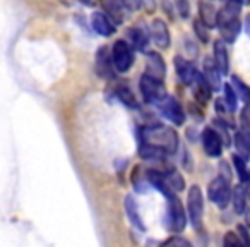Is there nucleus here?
Returning a JSON list of instances; mask_svg holds the SVG:
<instances>
[{"label": "nucleus", "mask_w": 250, "mask_h": 247, "mask_svg": "<svg viewBox=\"0 0 250 247\" xmlns=\"http://www.w3.org/2000/svg\"><path fill=\"white\" fill-rule=\"evenodd\" d=\"M139 143L163 151L165 155H173L178 150V134L167 126H149L139 131Z\"/></svg>", "instance_id": "nucleus-1"}, {"label": "nucleus", "mask_w": 250, "mask_h": 247, "mask_svg": "<svg viewBox=\"0 0 250 247\" xmlns=\"http://www.w3.org/2000/svg\"><path fill=\"white\" fill-rule=\"evenodd\" d=\"M187 213L194 228H201L202 216H204V196L199 185H192L187 196Z\"/></svg>", "instance_id": "nucleus-2"}, {"label": "nucleus", "mask_w": 250, "mask_h": 247, "mask_svg": "<svg viewBox=\"0 0 250 247\" xmlns=\"http://www.w3.org/2000/svg\"><path fill=\"white\" fill-rule=\"evenodd\" d=\"M168 228L173 233H180L187 225V215L182 206V201L177 198V194L168 196V211H167Z\"/></svg>", "instance_id": "nucleus-3"}, {"label": "nucleus", "mask_w": 250, "mask_h": 247, "mask_svg": "<svg viewBox=\"0 0 250 247\" xmlns=\"http://www.w3.org/2000/svg\"><path fill=\"white\" fill-rule=\"evenodd\" d=\"M111 59H113V66L118 72H129L134 64V52L129 43L124 40L115 42L113 48H111Z\"/></svg>", "instance_id": "nucleus-4"}, {"label": "nucleus", "mask_w": 250, "mask_h": 247, "mask_svg": "<svg viewBox=\"0 0 250 247\" xmlns=\"http://www.w3.org/2000/svg\"><path fill=\"white\" fill-rule=\"evenodd\" d=\"M141 93H143V98L146 103H153V105H158L165 96H167V90H165L163 83L158 79H153L151 76L144 74L141 77Z\"/></svg>", "instance_id": "nucleus-5"}, {"label": "nucleus", "mask_w": 250, "mask_h": 247, "mask_svg": "<svg viewBox=\"0 0 250 247\" xmlns=\"http://www.w3.org/2000/svg\"><path fill=\"white\" fill-rule=\"evenodd\" d=\"M208 194H209V199L212 202L218 204V208H226L228 202L231 201V187H229L228 180L225 179L218 177L209 184V189H208Z\"/></svg>", "instance_id": "nucleus-6"}, {"label": "nucleus", "mask_w": 250, "mask_h": 247, "mask_svg": "<svg viewBox=\"0 0 250 247\" xmlns=\"http://www.w3.org/2000/svg\"><path fill=\"white\" fill-rule=\"evenodd\" d=\"M156 107L160 108L161 113H163L170 122H173V124H177V126H184L185 124V113H184V110H182L180 103H178L173 96L167 94Z\"/></svg>", "instance_id": "nucleus-7"}, {"label": "nucleus", "mask_w": 250, "mask_h": 247, "mask_svg": "<svg viewBox=\"0 0 250 247\" xmlns=\"http://www.w3.org/2000/svg\"><path fill=\"white\" fill-rule=\"evenodd\" d=\"M202 146L208 157L218 158L223 153V143H221V136L216 133L214 129L208 127V129L202 131Z\"/></svg>", "instance_id": "nucleus-8"}, {"label": "nucleus", "mask_w": 250, "mask_h": 247, "mask_svg": "<svg viewBox=\"0 0 250 247\" xmlns=\"http://www.w3.org/2000/svg\"><path fill=\"white\" fill-rule=\"evenodd\" d=\"M146 74L153 77V79L161 81V83L165 81V76H167V66H165V60H163V57H161L160 53H156V52L147 53Z\"/></svg>", "instance_id": "nucleus-9"}, {"label": "nucleus", "mask_w": 250, "mask_h": 247, "mask_svg": "<svg viewBox=\"0 0 250 247\" xmlns=\"http://www.w3.org/2000/svg\"><path fill=\"white\" fill-rule=\"evenodd\" d=\"M202 77L206 79V83L211 86L212 91H218L221 88V72L216 67L214 60L212 59H204L202 62Z\"/></svg>", "instance_id": "nucleus-10"}, {"label": "nucleus", "mask_w": 250, "mask_h": 247, "mask_svg": "<svg viewBox=\"0 0 250 247\" xmlns=\"http://www.w3.org/2000/svg\"><path fill=\"white\" fill-rule=\"evenodd\" d=\"M111 52L108 46H101L96 52V72L101 77H113V70H111Z\"/></svg>", "instance_id": "nucleus-11"}, {"label": "nucleus", "mask_w": 250, "mask_h": 247, "mask_svg": "<svg viewBox=\"0 0 250 247\" xmlns=\"http://www.w3.org/2000/svg\"><path fill=\"white\" fill-rule=\"evenodd\" d=\"M151 35L153 40L160 48H168L170 46V31L163 19H154L151 24Z\"/></svg>", "instance_id": "nucleus-12"}, {"label": "nucleus", "mask_w": 250, "mask_h": 247, "mask_svg": "<svg viewBox=\"0 0 250 247\" xmlns=\"http://www.w3.org/2000/svg\"><path fill=\"white\" fill-rule=\"evenodd\" d=\"M192 88H194V98L195 101H199L201 105H208L211 100V86L206 83V79L202 77V74H195L194 81H192Z\"/></svg>", "instance_id": "nucleus-13"}, {"label": "nucleus", "mask_w": 250, "mask_h": 247, "mask_svg": "<svg viewBox=\"0 0 250 247\" xmlns=\"http://www.w3.org/2000/svg\"><path fill=\"white\" fill-rule=\"evenodd\" d=\"M175 69H177L178 77H180V81L184 84H192L195 74H197L195 67L192 66L187 59H184V57H180V55L175 57Z\"/></svg>", "instance_id": "nucleus-14"}, {"label": "nucleus", "mask_w": 250, "mask_h": 247, "mask_svg": "<svg viewBox=\"0 0 250 247\" xmlns=\"http://www.w3.org/2000/svg\"><path fill=\"white\" fill-rule=\"evenodd\" d=\"M101 7H103L104 14L108 19L115 22V24H122L124 22V5L120 0H100Z\"/></svg>", "instance_id": "nucleus-15"}, {"label": "nucleus", "mask_w": 250, "mask_h": 247, "mask_svg": "<svg viewBox=\"0 0 250 247\" xmlns=\"http://www.w3.org/2000/svg\"><path fill=\"white\" fill-rule=\"evenodd\" d=\"M91 24H93V29L101 36H111L115 33V28H113V22L108 19L106 14L103 12H94L91 16Z\"/></svg>", "instance_id": "nucleus-16"}, {"label": "nucleus", "mask_w": 250, "mask_h": 247, "mask_svg": "<svg viewBox=\"0 0 250 247\" xmlns=\"http://www.w3.org/2000/svg\"><path fill=\"white\" fill-rule=\"evenodd\" d=\"M221 31V38L223 42L226 43H235L236 36L240 35V29H242V24H240V19H229V21H225V22H219L216 24Z\"/></svg>", "instance_id": "nucleus-17"}, {"label": "nucleus", "mask_w": 250, "mask_h": 247, "mask_svg": "<svg viewBox=\"0 0 250 247\" xmlns=\"http://www.w3.org/2000/svg\"><path fill=\"white\" fill-rule=\"evenodd\" d=\"M214 60L216 67L221 74H228V69H229V59H228V50L225 46V42L223 40H218L214 42Z\"/></svg>", "instance_id": "nucleus-18"}, {"label": "nucleus", "mask_w": 250, "mask_h": 247, "mask_svg": "<svg viewBox=\"0 0 250 247\" xmlns=\"http://www.w3.org/2000/svg\"><path fill=\"white\" fill-rule=\"evenodd\" d=\"M199 14H201V21L204 22L209 29L214 28L218 11H216V7L211 2H208V0H199Z\"/></svg>", "instance_id": "nucleus-19"}, {"label": "nucleus", "mask_w": 250, "mask_h": 247, "mask_svg": "<svg viewBox=\"0 0 250 247\" xmlns=\"http://www.w3.org/2000/svg\"><path fill=\"white\" fill-rule=\"evenodd\" d=\"M147 180H149V184H153L154 187H156L158 191H160L161 194L165 196V198L175 194V192L170 189V185H168L167 177H165L163 172H160V170H147Z\"/></svg>", "instance_id": "nucleus-20"}, {"label": "nucleus", "mask_w": 250, "mask_h": 247, "mask_svg": "<svg viewBox=\"0 0 250 247\" xmlns=\"http://www.w3.org/2000/svg\"><path fill=\"white\" fill-rule=\"evenodd\" d=\"M124 204H125V213H127V216H129L130 222H132L137 228L144 230V223H143V218H141V215H139V208H137V204H136V199H134L132 196H127L125 201H124Z\"/></svg>", "instance_id": "nucleus-21"}, {"label": "nucleus", "mask_w": 250, "mask_h": 247, "mask_svg": "<svg viewBox=\"0 0 250 247\" xmlns=\"http://www.w3.org/2000/svg\"><path fill=\"white\" fill-rule=\"evenodd\" d=\"M231 202H233V211L236 215H243L247 209V194L245 189L242 185H235V189H231Z\"/></svg>", "instance_id": "nucleus-22"}, {"label": "nucleus", "mask_w": 250, "mask_h": 247, "mask_svg": "<svg viewBox=\"0 0 250 247\" xmlns=\"http://www.w3.org/2000/svg\"><path fill=\"white\" fill-rule=\"evenodd\" d=\"M235 148L236 155L243 160H249L250 158V137L247 134H243L242 131L235 134Z\"/></svg>", "instance_id": "nucleus-23"}, {"label": "nucleus", "mask_w": 250, "mask_h": 247, "mask_svg": "<svg viewBox=\"0 0 250 247\" xmlns=\"http://www.w3.org/2000/svg\"><path fill=\"white\" fill-rule=\"evenodd\" d=\"M129 40L136 50H144L147 46V36L143 28H130L129 29Z\"/></svg>", "instance_id": "nucleus-24"}, {"label": "nucleus", "mask_w": 250, "mask_h": 247, "mask_svg": "<svg viewBox=\"0 0 250 247\" xmlns=\"http://www.w3.org/2000/svg\"><path fill=\"white\" fill-rule=\"evenodd\" d=\"M231 86H233V90H235L236 96H238L240 100L243 101V103L249 105L250 103V88L247 86V84L243 83L240 77H236V76L231 77Z\"/></svg>", "instance_id": "nucleus-25"}, {"label": "nucleus", "mask_w": 250, "mask_h": 247, "mask_svg": "<svg viewBox=\"0 0 250 247\" xmlns=\"http://www.w3.org/2000/svg\"><path fill=\"white\" fill-rule=\"evenodd\" d=\"M165 177H167V182H168V185H170V189L173 192H182L185 189V180H184V177H182L180 174H178L177 170H173L171 168L170 172H167L165 174Z\"/></svg>", "instance_id": "nucleus-26"}, {"label": "nucleus", "mask_w": 250, "mask_h": 247, "mask_svg": "<svg viewBox=\"0 0 250 247\" xmlns=\"http://www.w3.org/2000/svg\"><path fill=\"white\" fill-rule=\"evenodd\" d=\"M115 93H117L118 100H120L124 105H127V107H130V108H137V107H139V103H137L134 93L127 86H118Z\"/></svg>", "instance_id": "nucleus-27"}, {"label": "nucleus", "mask_w": 250, "mask_h": 247, "mask_svg": "<svg viewBox=\"0 0 250 247\" xmlns=\"http://www.w3.org/2000/svg\"><path fill=\"white\" fill-rule=\"evenodd\" d=\"M233 165H235V170H236V174H238V177H240V182L242 184H245L247 180H249V177H250V172H249V168H247V165H245V160L243 158H240L238 155H233Z\"/></svg>", "instance_id": "nucleus-28"}, {"label": "nucleus", "mask_w": 250, "mask_h": 247, "mask_svg": "<svg viewBox=\"0 0 250 247\" xmlns=\"http://www.w3.org/2000/svg\"><path fill=\"white\" fill-rule=\"evenodd\" d=\"M225 101L228 105L229 110H236V105H238V96H236L235 90L229 83L225 84Z\"/></svg>", "instance_id": "nucleus-29"}, {"label": "nucleus", "mask_w": 250, "mask_h": 247, "mask_svg": "<svg viewBox=\"0 0 250 247\" xmlns=\"http://www.w3.org/2000/svg\"><path fill=\"white\" fill-rule=\"evenodd\" d=\"M194 33L197 35L199 42H202V43H208L209 42V28L201 21V19L194 21Z\"/></svg>", "instance_id": "nucleus-30"}, {"label": "nucleus", "mask_w": 250, "mask_h": 247, "mask_svg": "<svg viewBox=\"0 0 250 247\" xmlns=\"http://www.w3.org/2000/svg\"><path fill=\"white\" fill-rule=\"evenodd\" d=\"M240 129H242L243 134L250 137V108L245 107L240 113Z\"/></svg>", "instance_id": "nucleus-31"}, {"label": "nucleus", "mask_w": 250, "mask_h": 247, "mask_svg": "<svg viewBox=\"0 0 250 247\" xmlns=\"http://www.w3.org/2000/svg\"><path fill=\"white\" fill-rule=\"evenodd\" d=\"M161 247H192V244L188 242L187 239H184V237L173 235L168 240H165V242L161 244Z\"/></svg>", "instance_id": "nucleus-32"}, {"label": "nucleus", "mask_w": 250, "mask_h": 247, "mask_svg": "<svg viewBox=\"0 0 250 247\" xmlns=\"http://www.w3.org/2000/svg\"><path fill=\"white\" fill-rule=\"evenodd\" d=\"M223 247H243V244L235 232H226L223 237Z\"/></svg>", "instance_id": "nucleus-33"}, {"label": "nucleus", "mask_w": 250, "mask_h": 247, "mask_svg": "<svg viewBox=\"0 0 250 247\" xmlns=\"http://www.w3.org/2000/svg\"><path fill=\"white\" fill-rule=\"evenodd\" d=\"M236 235H238V239L242 240V244H243V247H250V233H249V230H247V226H243V225H238V228H236Z\"/></svg>", "instance_id": "nucleus-34"}, {"label": "nucleus", "mask_w": 250, "mask_h": 247, "mask_svg": "<svg viewBox=\"0 0 250 247\" xmlns=\"http://www.w3.org/2000/svg\"><path fill=\"white\" fill-rule=\"evenodd\" d=\"M120 2L129 11H137L139 7H143V0H120Z\"/></svg>", "instance_id": "nucleus-35"}, {"label": "nucleus", "mask_w": 250, "mask_h": 247, "mask_svg": "<svg viewBox=\"0 0 250 247\" xmlns=\"http://www.w3.org/2000/svg\"><path fill=\"white\" fill-rule=\"evenodd\" d=\"M177 7H178V12H180L182 18H188V2L187 0H178L177 2Z\"/></svg>", "instance_id": "nucleus-36"}, {"label": "nucleus", "mask_w": 250, "mask_h": 247, "mask_svg": "<svg viewBox=\"0 0 250 247\" xmlns=\"http://www.w3.org/2000/svg\"><path fill=\"white\" fill-rule=\"evenodd\" d=\"M143 5L146 7V11H154V0H143Z\"/></svg>", "instance_id": "nucleus-37"}, {"label": "nucleus", "mask_w": 250, "mask_h": 247, "mask_svg": "<svg viewBox=\"0 0 250 247\" xmlns=\"http://www.w3.org/2000/svg\"><path fill=\"white\" fill-rule=\"evenodd\" d=\"M216 110H218L219 112V113H225V105H223L221 103V100H218V101H216Z\"/></svg>", "instance_id": "nucleus-38"}, {"label": "nucleus", "mask_w": 250, "mask_h": 247, "mask_svg": "<svg viewBox=\"0 0 250 247\" xmlns=\"http://www.w3.org/2000/svg\"><path fill=\"white\" fill-rule=\"evenodd\" d=\"M245 184H247V189H245V194H247V198H249V199H250V177H249V180H247V182H245Z\"/></svg>", "instance_id": "nucleus-39"}, {"label": "nucleus", "mask_w": 250, "mask_h": 247, "mask_svg": "<svg viewBox=\"0 0 250 247\" xmlns=\"http://www.w3.org/2000/svg\"><path fill=\"white\" fill-rule=\"evenodd\" d=\"M81 4H84V5H94V2H96V0H79Z\"/></svg>", "instance_id": "nucleus-40"}, {"label": "nucleus", "mask_w": 250, "mask_h": 247, "mask_svg": "<svg viewBox=\"0 0 250 247\" xmlns=\"http://www.w3.org/2000/svg\"><path fill=\"white\" fill-rule=\"evenodd\" d=\"M245 26H247V31H249V35H250V14L247 16V19H245Z\"/></svg>", "instance_id": "nucleus-41"}, {"label": "nucleus", "mask_w": 250, "mask_h": 247, "mask_svg": "<svg viewBox=\"0 0 250 247\" xmlns=\"http://www.w3.org/2000/svg\"><path fill=\"white\" fill-rule=\"evenodd\" d=\"M245 216H247V225L250 226V208L245 209Z\"/></svg>", "instance_id": "nucleus-42"}, {"label": "nucleus", "mask_w": 250, "mask_h": 247, "mask_svg": "<svg viewBox=\"0 0 250 247\" xmlns=\"http://www.w3.org/2000/svg\"><path fill=\"white\" fill-rule=\"evenodd\" d=\"M240 4H250V0H238Z\"/></svg>", "instance_id": "nucleus-43"}]
</instances>
